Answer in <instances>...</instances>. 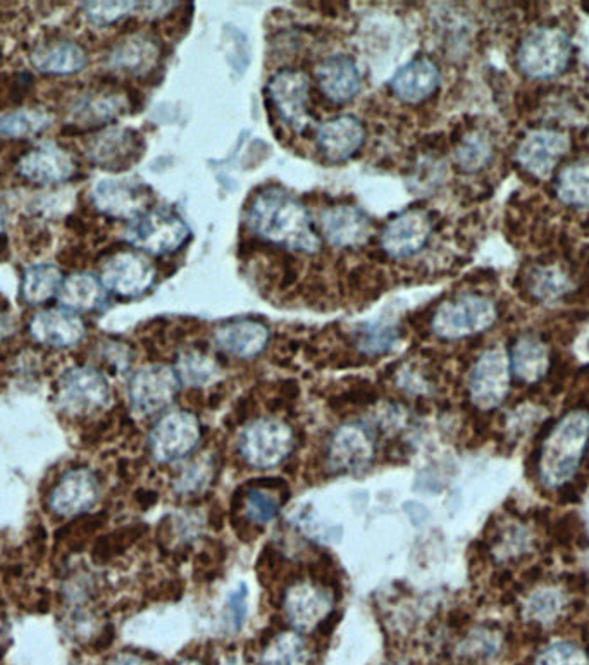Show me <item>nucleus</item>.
I'll use <instances>...</instances> for the list:
<instances>
[{"label":"nucleus","instance_id":"c85d7f7f","mask_svg":"<svg viewBox=\"0 0 589 665\" xmlns=\"http://www.w3.org/2000/svg\"><path fill=\"white\" fill-rule=\"evenodd\" d=\"M511 370L517 380L536 383L550 370V354L541 340L533 335L520 336L512 346Z\"/></svg>","mask_w":589,"mask_h":665},{"label":"nucleus","instance_id":"6ab92c4d","mask_svg":"<svg viewBox=\"0 0 589 665\" xmlns=\"http://www.w3.org/2000/svg\"><path fill=\"white\" fill-rule=\"evenodd\" d=\"M28 331L36 343L51 349L76 346L86 336L85 321L64 308L36 312L28 324Z\"/></svg>","mask_w":589,"mask_h":665},{"label":"nucleus","instance_id":"f257e3e1","mask_svg":"<svg viewBox=\"0 0 589 665\" xmlns=\"http://www.w3.org/2000/svg\"><path fill=\"white\" fill-rule=\"evenodd\" d=\"M245 225L261 240L292 252L314 253L320 249V237L307 207L282 187H267L255 195Z\"/></svg>","mask_w":589,"mask_h":665},{"label":"nucleus","instance_id":"a18cd8bd","mask_svg":"<svg viewBox=\"0 0 589 665\" xmlns=\"http://www.w3.org/2000/svg\"><path fill=\"white\" fill-rule=\"evenodd\" d=\"M562 599L557 592L541 590L529 599L526 612L536 623H551L562 609Z\"/></svg>","mask_w":589,"mask_h":665},{"label":"nucleus","instance_id":"4d7b16f0","mask_svg":"<svg viewBox=\"0 0 589 665\" xmlns=\"http://www.w3.org/2000/svg\"><path fill=\"white\" fill-rule=\"evenodd\" d=\"M181 665H202L200 664V662H196V661H188V662H183V664Z\"/></svg>","mask_w":589,"mask_h":665},{"label":"nucleus","instance_id":"412c9836","mask_svg":"<svg viewBox=\"0 0 589 665\" xmlns=\"http://www.w3.org/2000/svg\"><path fill=\"white\" fill-rule=\"evenodd\" d=\"M366 141L362 121L351 114L324 121L316 129V142L320 153L332 163H344L359 153Z\"/></svg>","mask_w":589,"mask_h":665},{"label":"nucleus","instance_id":"e433bc0d","mask_svg":"<svg viewBox=\"0 0 589 665\" xmlns=\"http://www.w3.org/2000/svg\"><path fill=\"white\" fill-rule=\"evenodd\" d=\"M242 503L246 521L254 526L267 524L280 512V502H277L276 498L266 493L264 488L254 487L252 490L246 491V493H243L242 490Z\"/></svg>","mask_w":589,"mask_h":665},{"label":"nucleus","instance_id":"20e7f679","mask_svg":"<svg viewBox=\"0 0 589 665\" xmlns=\"http://www.w3.org/2000/svg\"><path fill=\"white\" fill-rule=\"evenodd\" d=\"M190 235V228L180 215L168 207H157L129 222L125 238L140 252L171 256L187 243Z\"/></svg>","mask_w":589,"mask_h":665},{"label":"nucleus","instance_id":"473e14b6","mask_svg":"<svg viewBox=\"0 0 589 665\" xmlns=\"http://www.w3.org/2000/svg\"><path fill=\"white\" fill-rule=\"evenodd\" d=\"M52 116L43 107H21L0 114V135L9 138H32L51 126Z\"/></svg>","mask_w":589,"mask_h":665},{"label":"nucleus","instance_id":"f3484780","mask_svg":"<svg viewBox=\"0 0 589 665\" xmlns=\"http://www.w3.org/2000/svg\"><path fill=\"white\" fill-rule=\"evenodd\" d=\"M292 448V432L277 420H257L242 436L243 457L252 466L282 463Z\"/></svg>","mask_w":589,"mask_h":665},{"label":"nucleus","instance_id":"a19ab883","mask_svg":"<svg viewBox=\"0 0 589 665\" xmlns=\"http://www.w3.org/2000/svg\"><path fill=\"white\" fill-rule=\"evenodd\" d=\"M145 533V526H132V528H123L114 531L109 537L101 538L97 545L94 547V559L106 562L113 559L117 553L134 545L135 541Z\"/></svg>","mask_w":589,"mask_h":665},{"label":"nucleus","instance_id":"79ce46f5","mask_svg":"<svg viewBox=\"0 0 589 665\" xmlns=\"http://www.w3.org/2000/svg\"><path fill=\"white\" fill-rule=\"evenodd\" d=\"M138 6V2H85L83 12L97 27H111L137 11Z\"/></svg>","mask_w":589,"mask_h":665},{"label":"nucleus","instance_id":"f8f14e48","mask_svg":"<svg viewBox=\"0 0 589 665\" xmlns=\"http://www.w3.org/2000/svg\"><path fill=\"white\" fill-rule=\"evenodd\" d=\"M178 392V376L165 364H150L132 376L128 385L129 404L140 416H152L165 409Z\"/></svg>","mask_w":589,"mask_h":665},{"label":"nucleus","instance_id":"39448f33","mask_svg":"<svg viewBox=\"0 0 589 665\" xmlns=\"http://www.w3.org/2000/svg\"><path fill=\"white\" fill-rule=\"evenodd\" d=\"M570 59V40L560 28L541 27L524 37L517 63L526 76L550 80L566 70Z\"/></svg>","mask_w":589,"mask_h":665},{"label":"nucleus","instance_id":"f704fd0d","mask_svg":"<svg viewBox=\"0 0 589 665\" xmlns=\"http://www.w3.org/2000/svg\"><path fill=\"white\" fill-rule=\"evenodd\" d=\"M558 199L576 207H589V164H572L557 179Z\"/></svg>","mask_w":589,"mask_h":665},{"label":"nucleus","instance_id":"72a5a7b5","mask_svg":"<svg viewBox=\"0 0 589 665\" xmlns=\"http://www.w3.org/2000/svg\"><path fill=\"white\" fill-rule=\"evenodd\" d=\"M176 371L188 386L209 385L219 374L218 362L199 351H187L176 361Z\"/></svg>","mask_w":589,"mask_h":665},{"label":"nucleus","instance_id":"5701e85b","mask_svg":"<svg viewBox=\"0 0 589 665\" xmlns=\"http://www.w3.org/2000/svg\"><path fill=\"white\" fill-rule=\"evenodd\" d=\"M316 79L324 97L345 104L356 98L362 90V74L354 58L347 54H333L320 61L316 67Z\"/></svg>","mask_w":589,"mask_h":665},{"label":"nucleus","instance_id":"c03bdc74","mask_svg":"<svg viewBox=\"0 0 589 665\" xmlns=\"http://www.w3.org/2000/svg\"><path fill=\"white\" fill-rule=\"evenodd\" d=\"M97 357L106 370L113 371V373H123L132 366L134 351L126 343L106 340V342L98 343Z\"/></svg>","mask_w":589,"mask_h":665},{"label":"nucleus","instance_id":"bb28decb","mask_svg":"<svg viewBox=\"0 0 589 665\" xmlns=\"http://www.w3.org/2000/svg\"><path fill=\"white\" fill-rule=\"evenodd\" d=\"M160 49L156 39L149 35H129L117 43L111 52V66L134 76H145L156 67Z\"/></svg>","mask_w":589,"mask_h":665},{"label":"nucleus","instance_id":"3c124183","mask_svg":"<svg viewBox=\"0 0 589 665\" xmlns=\"http://www.w3.org/2000/svg\"><path fill=\"white\" fill-rule=\"evenodd\" d=\"M338 619H340V615H336V612L326 615V617H324L319 624L320 636H329V634H332L333 631H335L336 624H338Z\"/></svg>","mask_w":589,"mask_h":665},{"label":"nucleus","instance_id":"7c9ffc66","mask_svg":"<svg viewBox=\"0 0 589 665\" xmlns=\"http://www.w3.org/2000/svg\"><path fill=\"white\" fill-rule=\"evenodd\" d=\"M329 602L324 592L307 584L293 588L286 596V612L292 623L298 627H311L319 623L320 617H326Z\"/></svg>","mask_w":589,"mask_h":665},{"label":"nucleus","instance_id":"6e6552de","mask_svg":"<svg viewBox=\"0 0 589 665\" xmlns=\"http://www.w3.org/2000/svg\"><path fill=\"white\" fill-rule=\"evenodd\" d=\"M92 206L101 215L113 219L135 221L147 212L150 188L137 178L98 179L91 195Z\"/></svg>","mask_w":589,"mask_h":665},{"label":"nucleus","instance_id":"f03ea898","mask_svg":"<svg viewBox=\"0 0 589 665\" xmlns=\"http://www.w3.org/2000/svg\"><path fill=\"white\" fill-rule=\"evenodd\" d=\"M589 440V414L574 411L567 414L545 436L539 450V479L543 487L560 488L569 482L585 457Z\"/></svg>","mask_w":589,"mask_h":665},{"label":"nucleus","instance_id":"8fccbe9b","mask_svg":"<svg viewBox=\"0 0 589 665\" xmlns=\"http://www.w3.org/2000/svg\"><path fill=\"white\" fill-rule=\"evenodd\" d=\"M114 636H116V634H114V627L107 626L106 630L98 634L97 640H95V650H97V652H104V650L109 648V646L113 645Z\"/></svg>","mask_w":589,"mask_h":665},{"label":"nucleus","instance_id":"2f4dec72","mask_svg":"<svg viewBox=\"0 0 589 665\" xmlns=\"http://www.w3.org/2000/svg\"><path fill=\"white\" fill-rule=\"evenodd\" d=\"M372 457V444L366 433L357 426H347L336 433L332 447V460L335 466L354 469L362 466Z\"/></svg>","mask_w":589,"mask_h":665},{"label":"nucleus","instance_id":"ddd939ff","mask_svg":"<svg viewBox=\"0 0 589 665\" xmlns=\"http://www.w3.org/2000/svg\"><path fill=\"white\" fill-rule=\"evenodd\" d=\"M471 398L481 409L504 404L511 389V362L499 349H490L477 359L469 380Z\"/></svg>","mask_w":589,"mask_h":665},{"label":"nucleus","instance_id":"a211bd4d","mask_svg":"<svg viewBox=\"0 0 589 665\" xmlns=\"http://www.w3.org/2000/svg\"><path fill=\"white\" fill-rule=\"evenodd\" d=\"M320 231L324 240L340 249H356L364 246L372 235V221L369 216L350 204H338L320 215Z\"/></svg>","mask_w":589,"mask_h":665},{"label":"nucleus","instance_id":"58836bf2","mask_svg":"<svg viewBox=\"0 0 589 665\" xmlns=\"http://www.w3.org/2000/svg\"><path fill=\"white\" fill-rule=\"evenodd\" d=\"M264 665H307L304 642L295 634H283L270 646Z\"/></svg>","mask_w":589,"mask_h":665},{"label":"nucleus","instance_id":"7ed1b4c3","mask_svg":"<svg viewBox=\"0 0 589 665\" xmlns=\"http://www.w3.org/2000/svg\"><path fill=\"white\" fill-rule=\"evenodd\" d=\"M54 402L59 413L82 419L106 411L113 402V389L97 367L73 366L57 377Z\"/></svg>","mask_w":589,"mask_h":665},{"label":"nucleus","instance_id":"c756f323","mask_svg":"<svg viewBox=\"0 0 589 665\" xmlns=\"http://www.w3.org/2000/svg\"><path fill=\"white\" fill-rule=\"evenodd\" d=\"M63 271L55 264L40 262V264L24 268L23 283H21V295L30 305L48 304L49 300L59 297L63 289Z\"/></svg>","mask_w":589,"mask_h":665},{"label":"nucleus","instance_id":"aec40b11","mask_svg":"<svg viewBox=\"0 0 589 665\" xmlns=\"http://www.w3.org/2000/svg\"><path fill=\"white\" fill-rule=\"evenodd\" d=\"M98 493L101 487H98L97 476L80 467V469H71L59 479L49 497V506L57 516L75 518L95 506Z\"/></svg>","mask_w":589,"mask_h":665},{"label":"nucleus","instance_id":"9d476101","mask_svg":"<svg viewBox=\"0 0 589 665\" xmlns=\"http://www.w3.org/2000/svg\"><path fill=\"white\" fill-rule=\"evenodd\" d=\"M18 175L28 184L51 187L71 181L78 173V163L63 145L45 142L30 148L18 160Z\"/></svg>","mask_w":589,"mask_h":665},{"label":"nucleus","instance_id":"1a4fd4ad","mask_svg":"<svg viewBox=\"0 0 589 665\" xmlns=\"http://www.w3.org/2000/svg\"><path fill=\"white\" fill-rule=\"evenodd\" d=\"M307 74L298 70H282L273 74L267 83V95L280 117L293 132L305 133L313 129V114L308 111Z\"/></svg>","mask_w":589,"mask_h":665},{"label":"nucleus","instance_id":"6e6d98bb","mask_svg":"<svg viewBox=\"0 0 589 665\" xmlns=\"http://www.w3.org/2000/svg\"><path fill=\"white\" fill-rule=\"evenodd\" d=\"M2 228H4V216H2V210H0V235L2 233Z\"/></svg>","mask_w":589,"mask_h":665},{"label":"nucleus","instance_id":"09e8293b","mask_svg":"<svg viewBox=\"0 0 589 665\" xmlns=\"http://www.w3.org/2000/svg\"><path fill=\"white\" fill-rule=\"evenodd\" d=\"M211 467V466H209ZM209 467H203V463H197L196 466L188 467V471L183 472L178 481H176V488L181 493H191V491H200L202 490L208 482V471Z\"/></svg>","mask_w":589,"mask_h":665},{"label":"nucleus","instance_id":"2eb2a0df","mask_svg":"<svg viewBox=\"0 0 589 665\" xmlns=\"http://www.w3.org/2000/svg\"><path fill=\"white\" fill-rule=\"evenodd\" d=\"M433 233L431 216L421 209H409L395 216L382 230L381 249L393 259H407L424 249Z\"/></svg>","mask_w":589,"mask_h":665},{"label":"nucleus","instance_id":"c9c22d12","mask_svg":"<svg viewBox=\"0 0 589 665\" xmlns=\"http://www.w3.org/2000/svg\"><path fill=\"white\" fill-rule=\"evenodd\" d=\"M399 342V330L390 324H366L357 331L356 343L362 354L381 355Z\"/></svg>","mask_w":589,"mask_h":665},{"label":"nucleus","instance_id":"603ef678","mask_svg":"<svg viewBox=\"0 0 589 665\" xmlns=\"http://www.w3.org/2000/svg\"><path fill=\"white\" fill-rule=\"evenodd\" d=\"M109 665H145L144 658L137 657V655L122 654L116 655Z\"/></svg>","mask_w":589,"mask_h":665},{"label":"nucleus","instance_id":"dca6fc26","mask_svg":"<svg viewBox=\"0 0 589 665\" xmlns=\"http://www.w3.org/2000/svg\"><path fill=\"white\" fill-rule=\"evenodd\" d=\"M200 425L190 413H172L157 423L150 435V448L159 463L187 456L199 444Z\"/></svg>","mask_w":589,"mask_h":665},{"label":"nucleus","instance_id":"5fc2aeb1","mask_svg":"<svg viewBox=\"0 0 589 665\" xmlns=\"http://www.w3.org/2000/svg\"><path fill=\"white\" fill-rule=\"evenodd\" d=\"M6 311H9V300L4 295H0V312L4 314Z\"/></svg>","mask_w":589,"mask_h":665},{"label":"nucleus","instance_id":"37998d69","mask_svg":"<svg viewBox=\"0 0 589 665\" xmlns=\"http://www.w3.org/2000/svg\"><path fill=\"white\" fill-rule=\"evenodd\" d=\"M535 665H589L588 655L569 642H557L543 650Z\"/></svg>","mask_w":589,"mask_h":665},{"label":"nucleus","instance_id":"ea45409f","mask_svg":"<svg viewBox=\"0 0 589 665\" xmlns=\"http://www.w3.org/2000/svg\"><path fill=\"white\" fill-rule=\"evenodd\" d=\"M490 159H492V145L477 133L469 135L456 148V163L464 172H477L484 168Z\"/></svg>","mask_w":589,"mask_h":665},{"label":"nucleus","instance_id":"423d86ee","mask_svg":"<svg viewBox=\"0 0 589 665\" xmlns=\"http://www.w3.org/2000/svg\"><path fill=\"white\" fill-rule=\"evenodd\" d=\"M496 321V308L486 297L459 295L446 300L434 312V335L443 340H461L477 335L493 326Z\"/></svg>","mask_w":589,"mask_h":665},{"label":"nucleus","instance_id":"49530a36","mask_svg":"<svg viewBox=\"0 0 589 665\" xmlns=\"http://www.w3.org/2000/svg\"><path fill=\"white\" fill-rule=\"evenodd\" d=\"M228 612H230L233 630H242L246 614H249V588L245 584H240L239 590L231 593L228 599Z\"/></svg>","mask_w":589,"mask_h":665},{"label":"nucleus","instance_id":"a878e982","mask_svg":"<svg viewBox=\"0 0 589 665\" xmlns=\"http://www.w3.org/2000/svg\"><path fill=\"white\" fill-rule=\"evenodd\" d=\"M270 328L259 321L240 320L223 324L215 331V343L221 351L239 359L257 357L267 342H270Z\"/></svg>","mask_w":589,"mask_h":665},{"label":"nucleus","instance_id":"4be33fe9","mask_svg":"<svg viewBox=\"0 0 589 665\" xmlns=\"http://www.w3.org/2000/svg\"><path fill=\"white\" fill-rule=\"evenodd\" d=\"M569 138L564 133L539 129L524 138L517 150V160L527 173L548 178L558 160L569 153Z\"/></svg>","mask_w":589,"mask_h":665},{"label":"nucleus","instance_id":"13d9d810","mask_svg":"<svg viewBox=\"0 0 589 665\" xmlns=\"http://www.w3.org/2000/svg\"><path fill=\"white\" fill-rule=\"evenodd\" d=\"M2 144H4V142L0 141V150H2Z\"/></svg>","mask_w":589,"mask_h":665},{"label":"nucleus","instance_id":"9b49d317","mask_svg":"<svg viewBox=\"0 0 589 665\" xmlns=\"http://www.w3.org/2000/svg\"><path fill=\"white\" fill-rule=\"evenodd\" d=\"M140 133L132 128L102 129L86 142V157L111 173H122L140 160L145 148Z\"/></svg>","mask_w":589,"mask_h":665},{"label":"nucleus","instance_id":"cd10ccee","mask_svg":"<svg viewBox=\"0 0 589 665\" xmlns=\"http://www.w3.org/2000/svg\"><path fill=\"white\" fill-rule=\"evenodd\" d=\"M107 290L101 278L92 273H73L64 280L63 289L59 292V302L67 311L97 312L106 309Z\"/></svg>","mask_w":589,"mask_h":665},{"label":"nucleus","instance_id":"0eeeda50","mask_svg":"<svg viewBox=\"0 0 589 665\" xmlns=\"http://www.w3.org/2000/svg\"><path fill=\"white\" fill-rule=\"evenodd\" d=\"M98 278L107 292L122 299H135L152 289L157 271L154 262L140 250H122L106 257Z\"/></svg>","mask_w":589,"mask_h":665},{"label":"nucleus","instance_id":"864d4df0","mask_svg":"<svg viewBox=\"0 0 589 665\" xmlns=\"http://www.w3.org/2000/svg\"><path fill=\"white\" fill-rule=\"evenodd\" d=\"M9 333V320L2 312H0V343L4 342L6 336Z\"/></svg>","mask_w":589,"mask_h":665},{"label":"nucleus","instance_id":"4468645a","mask_svg":"<svg viewBox=\"0 0 589 665\" xmlns=\"http://www.w3.org/2000/svg\"><path fill=\"white\" fill-rule=\"evenodd\" d=\"M128 105L129 98L111 86H101V89L86 92L71 107L70 123L64 128L67 132L76 129L80 135L83 132L104 128L122 116L128 110Z\"/></svg>","mask_w":589,"mask_h":665},{"label":"nucleus","instance_id":"393cba45","mask_svg":"<svg viewBox=\"0 0 589 665\" xmlns=\"http://www.w3.org/2000/svg\"><path fill=\"white\" fill-rule=\"evenodd\" d=\"M441 76L437 64L428 58L412 59L400 67L390 80L395 97L407 104L428 101L440 86Z\"/></svg>","mask_w":589,"mask_h":665},{"label":"nucleus","instance_id":"4c0bfd02","mask_svg":"<svg viewBox=\"0 0 589 665\" xmlns=\"http://www.w3.org/2000/svg\"><path fill=\"white\" fill-rule=\"evenodd\" d=\"M527 284L533 295L539 300L558 299L570 289L569 280L557 269H535L527 278Z\"/></svg>","mask_w":589,"mask_h":665},{"label":"nucleus","instance_id":"b1692460","mask_svg":"<svg viewBox=\"0 0 589 665\" xmlns=\"http://www.w3.org/2000/svg\"><path fill=\"white\" fill-rule=\"evenodd\" d=\"M33 67L49 76H71L85 70L88 55L75 40L49 39L33 49Z\"/></svg>","mask_w":589,"mask_h":665},{"label":"nucleus","instance_id":"de8ad7c7","mask_svg":"<svg viewBox=\"0 0 589 665\" xmlns=\"http://www.w3.org/2000/svg\"><path fill=\"white\" fill-rule=\"evenodd\" d=\"M551 534L554 540L557 541L558 545L570 547L576 543L579 534L578 516L576 513H566L564 518L558 519L551 528Z\"/></svg>","mask_w":589,"mask_h":665}]
</instances>
